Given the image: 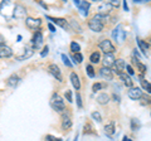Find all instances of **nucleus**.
Wrapping results in <instances>:
<instances>
[{"label": "nucleus", "mask_w": 151, "mask_h": 141, "mask_svg": "<svg viewBox=\"0 0 151 141\" xmlns=\"http://www.w3.org/2000/svg\"><path fill=\"white\" fill-rule=\"evenodd\" d=\"M50 106L53 107V110H55L57 112H64L65 109V103L64 100L60 97L58 93H54L50 98Z\"/></svg>", "instance_id": "nucleus-1"}, {"label": "nucleus", "mask_w": 151, "mask_h": 141, "mask_svg": "<svg viewBox=\"0 0 151 141\" xmlns=\"http://www.w3.org/2000/svg\"><path fill=\"white\" fill-rule=\"evenodd\" d=\"M112 38L115 39L119 44H122L126 39V32L124 30L122 25H117L112 32Z\"/></svg>", "instance_id": "nucleus-2"}, {"label": "nucleus", "mask_w": 151, "mask_h": 141, "mask_svg": "<svg viewBox=\"0 0 151 141\" xmlns=\"http://www.w3.org/2000/svg\"><path fill=\"white\" fill-rule=\"evenodd\" d=\"M100 48L105 54H113V52L116 50L115 45H113L112 42L108 40V39H103L100 42Z\"/></svg>", "instance_id": "nucleus-3"}, {"label": "nucleus", "mask_w": 151, "mask_h": 141, "mask_svg": "<svg viewBox=\"0 0 151 141\" xmlns=\"http://www.w3.org/2000/svg\"><path fill=\"white\" fill-rule=\"evenodd\" d=\"M32 42H33V49H39L43 45V34H42L40 30H35Z\"/></svg>", "instance_id": "nucleus-4"}, {"label": "nucleus", "mask_w": 151, "mask_h": 141, "mask_svg": "<svg viewBox=\"0 0 151 141\" xmlns=\"http://www.w3.org/2000/svg\"><path fill=\"white\" fill-rule=\"evenodd\" d=\"M13 17L17 18V19H24V18L27 17V9L23 5H20V4H18V5L14 6Z\"/></svg>", "instance_id": "nucleus-5"}, {"label": "nucleus", "mask_w": 151, "mask_h": 141, "mask_svg": "<svg viewBox=\"0 0 151 141\" xmlns=\"http://www.w3.org/2000/svg\"><path fill=\"white\" fill-rule=\"evenodd\" d=\"M48 70H49V73L53 76L57 81H59V82H62L63 81V77H62V72H60V68L58 67L57 64H50L49 67H48Z\"/></svg>", "instance_id": "nucleus-6"}, {"label": "nucleus", "mask_w": 151, "mask_h": 141, "mask_svg": "<svg viewBox=\"0 0 151 141\" xmlns=\"http://www.w3.org/2000/svg\"><path fill=\"white\" fill-rule=\"evenodd\" d=\"M25 24L28 28H30L33 30H39V27L42 25V20L39 18H27L25 19Z\"/></svg>", "instance_id": "nucleus-7"}, {"label": "nucleus", "mask_w": 151, "mask_h": 141, "mask_svg": "<svg viewBox=\"0 0 151 141\" xmlns=\"http://www.w3.org/2000/svg\"><path fill=\"white\" fill-rule=\"evenodd\" d=\"M74 5L79 9V12L82 13V15L87 17L89 5H91V4H89L88 1H82V0H74Z\"/></svg>", "instance_id": "nucleus-8"}, {"label": "nucleus", "mask_w": 151, "mask_h": 141, "mask_svg": "<svg viewBox=\"0 0 151 141\" xmlns=\"http://www.w3.org/2000/svg\"><path fill=\"white\" fill-rule=\"evenodd\" d=\"M127 95L131 100H140L141 97H142V91H141V88H137V87H131L129 92H127Z\"/></svg>", "instance_id": "nucleus-9"}, {"label": "nucleus", "mask_w": 151, "mask_h": 141, "mask_svg": "<svg viewBox=\"0 0 151 141\" xmlns=\"http://www.w3.org/2000/svg\"><path fill=\"white\" fill-rule=\"evenodd\" d=\"M72 127V119H70V115L68 111H65L62 115V129L63 130H68Z\"/></svg>", "instance_id": "nucleus-10"}, {"label": "nucleus", "mask_w": 151, "mask_h": 141, "mask_svg": "<svg viewBox=\"0 0 151 141\" xmlns=\"http://www.w3.org/2000/svg\"><path fill=\"white\" fill-rule=\"evenodd\" d=\"M125 67H126V63L124 59H115V63H113L111 70H113V72H116L119 74V73H122V70L125 69Z\"/></svg>", "instance_id": "nucleus-11"}, {"label": "nucleus", "mask_w": 151, "mask_h": 141, "mask_svg": "<svg viewBox=\"0 0 151 141\" xmlns=\"http://www.w3.org/2000/svg\"><path fill=\"white\" fill-rule=\"evenodd\" d=\"M33 53H34V49L30 48V47H27V48L23 50L22 54L15 55V59H17V60H25V59H28V58H30L32 55H33Z\"/></svg>", "instance_id": "nucleus-12"}, {"label": "nucleus", "mask_w": 151, "mask_h": 141, "mask_svg": "<svg viewBox=\"0 0 151 141\" xmlns=\"http://www.w3.org/2000/svg\"><path fill=\"white\" fill-rule=\"evenodd\" d=\"M88 27H89V29H91L92 32L98 33V32H101L103 29V27H105V25H103L102 23H100L98 20H96V19H93V18H92V19L88 22Z\"/></svg>", "instance_id": "nucleus-13"}, {"label": "nucleus", "mask_w": 151, "mask_h": 141, "mask_svg": "<svg viewBox=\"0 0 151 141\" xmlns=\"http://www.w3.org/2000/svg\"><path fill=\"white\" fill-rule=\"evenodd\" d=\"M49 20H52L54 23V24L59 25L60 28H63V29H68V22L63 19V18H53V17H47Z\"/></svg>", "instance_id": "nucleus-14"}, {"label": "nucleus", "mask_w": 151, "mask_h": 141, "mask_svg": "<svg viewBox=\"0 0 151 141\" xmlns=\"http://www.w3.org/2000/svg\"><path fill=\"white\" fill-rule=\"evenodd\" d=\"M100 76H101V78L106 79V81H111L112 77H113V73H112V70H111L110 68L102 67V68L100 69Z\"/></svg>", "instance_id": "nucleus-15"}, {"label": "nucleus", "mask_w": 151, "mask_h": 141, "mask_svg": "<svg viewBox=\"0 0 151 141\" xmlns=\"http://www.w3.org/2000/svg\"><path fill=\"white\" fill-rule=\"evenodd\" d=\"M113 63H115V55L113 54H105L103 57V67L106 68H111Z\"/></svg>", "instance_id": "nucleus-16"}, {"label": "nucleus", "mask_w": 151, "mask_h": 141, "mask_svg": "<svg viewBox=\"0 0 151 141\" xmlns=\"http://www.w3.org/2000/svg\"><path fill=\"white\" fill-rule=\"evenodd\" d=\"M19 82H20V78H19V76H17V74H12V76L6 79V84L9 87H17Z\"/></svg>", "instance_id": "nucleus-17"}, {"label": "nucleus", "mask_w": 151, "mask_h": 141, "mask_svg": "<svg viewBox=\"0 0 151 141\" xmlns=\"http://www.w3.org/2000/svg\"><path fill=\"white\" fill-rule=\"evenodd\" d=\"M13 55V50L12 48H9V47L6 45H4L0 48V58H9V57H12Z\"/></svg>", "instance_id": "nucleus-18"}, {"label": "nucleus", "mask_w": 151, "mask_h": 141, "mask_svg": "<svg viewBox=\"0 0 151 141\" xmlns=\"http://www.w3.org/2000/svg\"><path fill=\"white\" fill-rule=\"evenodd\" d=\"M119 76H120V78L122 79V82L125 83V86H127V87H132V84H134V82H132V79H131V77L129 76V74H126V73H119Z\"/></svg>", "instance_id": "nucleus-19"}, {"label": "nucleus", "mask_w": 151, "mask_h": 141, "mask_svg": "<svg viewBox=\"0 0 151 141\" xmlns=\"http://www.w3.org/2000/svg\"><path fill=\"white\" fill-rule=\"evenodd\" d=\"M70 82H72L73 87H74L77 91L79 90V88H81V82H79V77H78L74 72H73V73H70Z\"/></svg>", "instance_id": "nucleus-20"}, {"label": "nucleus", "mask_w": 151, "mask_h": 141, "mask_svg": "<svg viewBox=\"0 0 151 141\" xmlns=\"http://www.w3.org/2000/svg\"><path fill=\"white\" fill-rule=\"evenodd\" d=\"M112 9V6L110 5V4H101V6L98 8V14H101V15H107L108 13H110V10Z\"/></svg>", "instance_id": "nucleus-21"}, {"label": "nucleus", "mask_w": 151, "mask_h": 141, "mask_svg": "<svg viewBox=\"0 0 151 141\" xmlns=\"http://www.w3.org/2000/svg\"><path fill=\"white\" fill-rule=\"evenodd\" d=\"M137 43H139V47H140V49H141V52L144 53V55H146V57H149V44H146L145 42L142 40V39H140V38H137Z\"/></svg>", "instance_id": "nucleus-22"}, {"label": "nucleus", "mask_w": 151, "mask_h": 141, "mask_svg": "<svg viewBox=\"0 0 151 141\" xmlns=\"http://www.w3.org/2000/svg\"><path fill=\"white\" fill-rule=\"evenodd\" d=\"M108 101H110V97H108L107 93H100V95L97 96V102L100 103V105H107Z\"/></svg>", "instance_id": "nucleus-23"}, {"label": "nucleus", "mask_w": 151, "mask_h": 141, "mask_svg": "<svg viewBox=\"0 0 151 141\" xmlns=\"http://www.w3.org/2000/svg\"><path fill=\"white\" fill-rule=\"evenodd\" d=\"M105 134L107 136H113V134H115V122H110L108 125L105 126Z\"/></svg>", "instance_id": "nucleus-24"}, {"label": "nucleus", "mask_w": 151, "mask_h": 141, "mask_svg": "<svg viewBox=\"0 0 151 141\" xmlns=\"http://www.w3.org/2000/svg\"><path fill=\"white\" fill-rule=\"evenodd\" d=\"M140 78V83H141V86H142L145 90H146V92L147 93H150L151 92V86H150V82L147 81V79H145V77L141 74V76L139 77Z\"/></svg>", "instance_id": "nucleus-25"}, {"label": "nucleus", "mask_w": 151, "mask_h": 141, "mask_svg": "<svg viewBox=\"0 0 151 141\" xmlns=\"http://www.w3.org/2000/svg\"><path fill=\"white\" fill-rule=\"evenodd\" d=\"M100 59H101L100 52H93V53L91 54V57H89V60H91V63H93V64H97L98 62H100Z\"/></svg>", "instance_id": "nucleus-26"}, {"label": "nucleus", "mask_w": 151, "mask_h": 141, "mask_svg": "<svg viewBox=\"0 0 151 141\" xmlns=\"http://www.w3.org/2000/svg\"><path fill=\"white\" fill-rule=\"evenodd\" d=\"M93 19L98 20L100 23H102V24L105 25V23H107L108 20H110V18H108V15H101V14H96V15L93 17Z\"/></svg>", "instance_id": "nucleus-27"}, {"label": "nucleus", "mask_w": 151, "mask_h": 141, "mask_svg": "<svg viewBox=\"0 0 151 141\" xmlns=\"http://www.w3.org/2000/svg\"><path fill=\"white\" fill-rule=\"evenodd\" d=\"M105 87H107V84L105 83V82H97V83H94L93 84V87H92V91L93 92H98L100 90H102V88H105Z\"/></svg>", "instance_id": "nucleus-28"}, {"label": "nucleus", "mask_w": 151, "mask_h": 141, "mask_svg": "<svg viewBox=\"0 0 151 141\" xmlns=\"http://www.w3.org/2000/svg\"><path fill=\"white\" fill-rule=\"evenodd\" d=\"M135 63H136V65H137V68H139V70L141 72V74L144 76V73H146V70H147V68H146V65L145 64H142L140 62V60H137V59H135Z\"/></svg>", "instance_id": "nucleus-29"}, {"label": "nucleus", "mask_w": 151, "mask_h": 141, "mask_svg": "<svg viewBox=\"0 0 151 141\" xmlns=\"http://www.w3.org/2000/svg\"><path fill=\"white\" fill-rule=\"evenodd\" d=\"M72 59H73L74 63H81L83 60V57H82L81 53H73L72 54Z\"/></svg>", "instance_id": "nucleus-30"}, {"label": "nucleus", "mask_w": 151, "mask_h": 141, "mask_svg": "<svg viewBox=\"0 0 151 141\" xmlns=\"http://www.w3.org/2000/svg\"><path fill=\"white\" fill-rule=\"evenodd\" d=\"M70 50H72L73 53H79V50H81V47H79L78 43L72 42V43H70Z\"/></svg>", "instance_id": "nucleus-31"}, {"label": "nucleus", "mask_w": 151, "mask_h": 141, "mask_svg": "<svg viewBox=\"0 0 151 141\" xmlns=\"http://www.w3.org/2000/svg\"><path fill=\"white\" fill-rule=\"evenodd\" d=\"M86 69H87V74H88L89 78H93L94 76H96V73H94V69H93V67H92L91 64H88Z\"/></svg>", "instance_id": "nucleus-32"}, {"label": "nucleus", "mask_w": 151, "mask_h": 141, "mask_svg": "<svg viewBox=\"0 0 151 141\" xmlns=\"http://www.w3.org/2000/svg\"><path fill=\"white\" fill-rule=\"evenodd\" d=\"M92 119L93 120H96V122H101L102 121V117H101V114L98 111H94V112H92Z\"/></svg>", "instance_id": "nucleus-33"}, {"label": "nucleus", "mask_w": 151, "mask_h": 141, "mask_svg": "<svg viewBox=\"0 0 151 141\" xmlns=\"http://www.w3.org/2000/svg\"><path fill=\"white\" fill-rule=\"evenodd\" d=\"M131 127L132 130H139L140 129V124H139V120H136V119H132L131 120Z\"/></svg>", "instance_id": "nucleus-34"}, {"label": "nucleus", "mask_w": 151, "mask_h": 141, "mask_svg": "<svg viewBox=\"0 0 151 141\" xmlns=\"http://www.w3.org/2000/svg\"><path fill=\"white\" fill-rule=\"evenodd\" d=\"M62 60H63V63L67 65V67H72V63L69 62V58L65 54H62Z\"/></svg>", "instance_id": "nucleus-35"}, {"label": "nucleus", "mask_w": 151, "mask_h": 141, "mask_svg": "<svg viewBox=\"0 0 151 141\" xmlns=\"http://www.w3.org/2000/svg\"><path fill=\"white\" fill-rule=\"evenodd\" d=\"M45 141H62V139L54 137V136H52V135H47L45 136Z\"/></svg>", "instance_id": "nucleus-36"}, {"label": "nucleus", "mask_w": 151, "mask_h": 141, "mask_svg": "<svg viewBox=\"0 0 151 141\" xmlns=\"http://www.w3.org/2000/svg\"><path fill=\"white\" fill-rule=\"evenodd\" d=\"M76 98H77V106L78 107H82V98H81V95L77 92L76 93Z\"/></svg>", "instance_id": "nucleus-37"}, {"label": "nucleus", "mask_w": 151, "mask_h": 141, "mask_svg": "<svg viewBox=\"0 0 151 141\" xmlns=\"http://www.w3.org/2000/svg\"><path fill=\"white\" fill-rule=\"evenodd\" d=\"M84 134H93V131H92V129H91V125H86L84 126Z\"/></svg>", "instance_id": "nucleus-38"}, {"label": "nucleus", "mask_w": 151, "mask_h": 141, "mask_svg": "<svg viewBox=\"0 0 151 141\" xmlns=\"http://www.w3.org/2000/svg\"><path fill=\"white\" fill-rule=\"evenodd\" d=\"M65 98H67L68 102H72V92H70L69 90L65 91Z\"/></svg>", "instance_id": "nucleus-39"}, {"label": "nucleus", "mask_w": 151, "mask_h": 141, "mask_svg": "<svg viewBox=\"0 0 151 141\" xmlns=\"http://www.w3.org/2000/svg\"><path fill=\"white\" fill-rule=\"evenodd\" d=\"M141 98H142V105H149V103H150V98L149 97H146V96L142 95V97H141Z\"/></svg>", "instance_id": "nucleus-40"}, {"label": "nucleus", "mask_w": 151, "mask_h": 141, "mask_svg": "<svg viewBox=\"0 0 151 141\" xmlns=\"http://www.w3.org/2000/svg\"><path fill=\"white\" fill-rule=\"evenodd\" d=\"M48 49H49V48H48V47L45 45L44 48H43V50H42V53H40V55H42V57H45V55L48 54Z\"/></svg>", "instance_id": "nucleus-41"}, {"label": "nucleus", "mask_w": 151, "mask_h": 141, "mask_svg": "<svg viewBox=\"0 0 151 141\" xmlns=\"http://www.w3.org/2000/svg\"><path fill=\"white\" fill-rule=\"evenodd\" d=\"M108 4H110V5L113 8V6H120V1H115V0H111V1L110 3H108Z\"/></svg>", "instance_id": "nucleus-42"}, {"label": "nucleus", "mask_w": 151, "mask_h": 141, "mask_svg": "<svg viewBox=\"0 0 151 141\" xmlns=\"http://www.w3.org/2000/svg\"><path fill=\"white\" fill-rule=\"evenodd\" d=\"M125 68H127V70H129V76H132V74L135 73V72H134V69H132V67H131V65H129V64H127Z\"/></svg>", "instance_id": "nucleus-43"}, {"label": "nucleus", "mask_w": 151, "mask_h": 141, "mask_svg": "<svg viewBox=\"0 0 151 141\" xmlns=\"http://www.w3.org/2000/svg\"><path fill=\"white\" fill-rule=\"evenodd\" d=\"M72 27L74 28V29H76V28H77V30H78L77 33H81V32H82V30H81V28L78 27V24H77V23H76V22H72Z\"/></svg>", "instance_id": "nucleus-44"}, {"label": "nucleus", "mask_w": 151, "mask_h": 141, "mask_svg": "<svg viewBox=\"0 0 151 141\" xmlns=\"http://www.w3.org/2000/svg\"><path fill=\"white\" fill-rule=\"evenodd\" d=\"M48 29H49L52 33H55V32H57V30H55V28H54V25L52 24V23H49V24H48Z\"/></svg>", "instance_id": "nucleus-45"}, {"label": "nucleus", "mask_w": 151, "mask_h": 141, "mask_svg": "<svg viewBox=\"0 0 151 141\" xmlns=\"http://www.w3.org/2000/svg\"><path fill=\"white\" fill-rule=\"evenodd\" d=\"M4 45H5V39H4L3 35H0V48L4 47Z\"/></svg>", "instance_id": "nucleus-46"}, {"label": "nucleus", "mask_w": 151, "mask_h": 141, "mask_svg": "<svg viewBox=\"0 0 151 141\" xmlns=\"http://www.w3.org/2000/svg\"><path fill=\"white\" fill-rule=\"evenodd\" d=\"M113 100H115V102H117V103H120V96L119 95H116V93H115V95H113Z\"/></svg>", "instance_id": "nucleus-47"}, {"label": "nucleus", "mask_w": 151, "mask_h": 141, "mask_svg": "<svg viewBox=\"0 0 151 141\" xmlns=\"http://www.w3.org/2000/svg\"><path fill=\"white\" fill-rule=\"evenodd\" d=\"M124 8H125V10H126V12L129 10V6H127V3H126V1H124Z\"/></svg>", "instance_id": "nucleus-48"}, {"label": "nucleus", "mask_w": 151, "mask_h": 141, "mask_svg": "<svg viewBox=\"0 0 151 141\" xmlns=\"http://www.w3.org/2000/svg\"><path fill=\"white\" fill-rule=\"evenodd\" d=\"M122 141H127V137H126V136H125V137H124V140H122Z\"/></svg>", "instance_id": "nucleus-49"}, {"label": "nucleus", "mask_w": 151, "mask_h": 141, "mask_svg": "<svg viewBox=\"0 0 151 141\" xmlns=\"http://www.w3.org/2000/svg\"><path fill=\"white\" fill-rule=\"evenodd\" d=\"M127 141H132V140H130V139H129V137H127Z\"/></svg>", "instance_id": "nucleus-50"}]
</instances>
